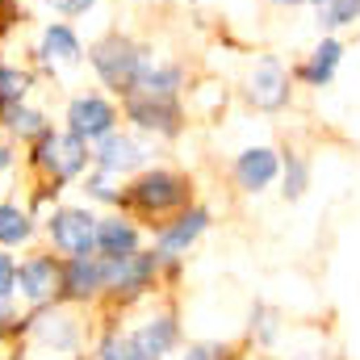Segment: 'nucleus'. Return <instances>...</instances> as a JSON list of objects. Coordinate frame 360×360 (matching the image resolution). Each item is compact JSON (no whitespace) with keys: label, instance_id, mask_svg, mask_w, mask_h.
<instances>
[{"label":"nucleus","instance_id":"obj_24","mask_svg":"<svg viewBox=\"0 0 360 360\" xmlns=\"http://www.w3.org/2000/svg\"><path fill=\"white\" fill-rule=\"evenodd\" d=\"M356 17H360V0H323V8H319L323 25H348Z\"/></svg>","mask_w":360,"mask_h":360},{"label":"nucleus","instance_id":"obj_16","mask_svg":"<svg viewBox=\"0 0 360 360\" xmlns=\"http://www.w3.org/2000/svg\"><path fill=\"white\" fill-rule=\"evenodd\" d=\"M126 252H139V226L122 214H109V218H96V256H126Z\"/></svg>","mask_w":360,"mask_h":360},{"label":"nucleus","instance_id":"obj_29","mask_svg":"<svg viewBox=\"0 0 360 360\" xmlns=\"http://www.w3.org/2000/svg\"><path fill=\"white\" fill-rule=\"evenodd\" d=\"M222 356H226L222 348H214V344H201V348H193L184 360H222Z\"/></svg>","mask_w":360,"mask_h":360},{"label":"nucleus","instance_id":"obj_1","mask_svg":"<svg viewBox=\"0 0 360 360\" xmlns=\"http://www.w3.org/2000/svg\"><path fill=\"white\" fill-rule=\"evenodd\" d=\"M89 164H92V147L63 126H51L42 139L30 143V168L46 184H72V180H80L89 172Z\"/></svg>","mask_w":360,"mask_h":360},{"label":"nucleus","instance_id":"obj_26","mask_svg":"<svg viewBox=\"0 0 360 360\" xmlns=\"http://www.w3.org/2000/svg\"><path fill=\"white\" fill-rule=\"evenodd\" d=\"M96 4H101V0H42V8H46L51 17H63V21H72V17H89Z\"/></svg>","mask_w":360,"mask_h":360},{"label":"nucleus","instance_id":"obj_25","mask_svg":"<svg viewBox=\"0 0 360 360\" xmlns=\"http://www.w3.org/2000/svg\"><path fill=\"white\" fill-rule=\"evenodd\" d=\"M84 193H89V201H101V205H122V193L113 188V176H105V172H96V168H92V176L84 180Z\"/></svg>","mask_w":360,"mask_h":360},{"label":"nucleus","instance_id":"obj_31","mask_svg":"<svg viewBox=\"0 0 360 360\" xmlns=\"http://www.w3.org/2000/svg\"><path fill=\"white\" fill-rule=\"evenodd\" d=\"M272 4H302V0H272Z\"/></svg>","mask_w":360,"mask_h":360},{"label":"nucleus","instance_id":"obj_12","mask_svg":"<svg viewBox=\"0 0 360 360\" xmlns=\"http://www.w3.org/2000/svg\"><path fill=\"white\" fill-rule=\"evenodd\" d=\"M205 226H210V210H201V205L180 210L172 222L160 226V235H155V252H160L164 260H176L180 252H188V248L205 235Z\"/></svg>","mask_w":360,"mask_h":360},{"label":"nucleus","instance_id":"obj_21","mask_svg":"<svg viewBox=\"0 0 360 360\" xmlns=\"http://www.w3.org/2000/svg\"><path fill=\"white\" fill-rule=\"evenodd\" d=\"M34 84H38V76H34L30 68H21V63H4V59H0V117H4L8 109L25 105L30 92H34Z\"/></svg>","mask_w":360,"mask_h":360},{"label":"nucleus","instance_id":"obj_11","mask_svg":"<svg viewBox=\"0 0 360 360\" xmlns=\"http://www.w3.org/2000/svg\"><path fill=\"white\" fill-rule=\"evenodd\" d=\"M105 293V269L101 256H63L59 272V302H89Z\"/></svg>","mask_w":360,"mask_h":360},{"label":"nucleus","instance_id":"obj_17","mask_svg":"<svg viewBox=\"0 0 360 360\" xmlns=\"http://www.w3.org/2000/svg\"><path fill=\"white\" fill-rule=\"evenodd\" d=\"M55 306V302H51ZM51 306H38V314H34V335L46 344V348H55V352H72L76 344H80V331H76V323L68 319V314H59V310H51Z\"/></svg>","mask_w":360,"mask_h":360},{"label":"nucleus","instance_id":"obj_3","mask_svg":"<svg viewBox=\"0 0 360 360\" xmlns=\"http://www.w3.org/2000/svg\"><path fill=\"white\" fill-rule=\"evenodd\" d=\"M122 205L143 218H164V214L188 205V180L168 168H147L122 188Z\"/></svg>","mask_w":360,"mask_h":360},{"label":"nucleus","instance_id":"obj_7","mask_svg":"<svg viewBox=\"0 0 360 360\" xmlns=\"http://www.w3.org/2000/svg\"><path fill=\"white\" fill-rule=\"evenodd\" d=\"M122 113L134 130L143 134H160V139H172L184 126V109L180 101H160V96H139V92H126L122 96Z\"/></svg>","mask_w":360,"mask_h":360},{"label":"nucleus","instance_id":"obj_4","mask_svg":"<svg viewBox=\"0 0 360 360\" xmlns=\"http://www.w3.org/2000/svg\"><path fill=\"white\" fill-rule=\"evenodd\" d=\"M42 231L59 256H96V214L84 205H55Z\"/></svg>","mask_w":360,"mask_h":360},{"label":"nucleus","instance_id":"obj_15","mask_svg":"<svg viewBox=\"0 0 360 360\" xmlns=\"http://www.w3.org/2000/svg\"><path fill=\"white\" fill-rule=\"evenodd\" d=\"M180 89H184V68L180 63H151L139 72L134 89L139 96H160V101H180Z\"/></svg>","mask_w":360,"mask_h":360},{"label":"nucleus","instance_id":"obj_5","mask_svg":"<svg viewBox=\"0 0 360 360\" xmlns=\"http://www.w3.org/2000/svg\"><path fill=\"white\" fill-rule=\"evenodd\" d=\"M117 122H122V113H117V105H113L105 92H80V96H72L68 109H63V130H72V134L84 139L89 147L96 139L113 134Z\"/></svg>","mask_w":360,"mask_h":360},{"label":"nucleus","instance_id":"obj_10","mask_svg":"<svg viewBox=\"0 0 360 360\" xmlns=\"http://www.w3.org/2000/svg\"><path fill=\"white\" fill-rule=\"evenodd\" d=\"M143 164H147V147L134 134H126V130H113V134H105V139L92 143V168L105 172V176H113V180L130 176Z\"/></svg>","mask_w":360,"mask_h":360},{"label":"nucleus","instance_id":"obj_9","mask_svg":"<svg viewBox=\"0 0 360 360\" xmlns=\"http://www.w3.org/2000/svg\"><path fill=\"white\" fill-rule=\"evenodd\" d=\"M59 272L63 260L59 256H46V252H34L17 264V293L38 310V306H51L59 302Z\"/></svg>","mask_w":360,"mask_h":360},{"label":"nucleus","instance_id":"obj_14","mask_svg":"<svg viewBox=\"0 0 360 360\" xmlns=\"http://www.w3.org/2000/svg\"><path fill=\"white\" fill-rule=\"evenodd\" d=\"M276 172H281V160H276L272 147H248V151L235 160V180H239V188H248V193L269 188L272 180H276Z\"/></svg>","mask_w":360,"mask_h":360},{"label":"nucleus","instance_id":"obj_19","mask_svg":"<svg viewBox=\"0 0 360 360\" xmlns=\"http://www.w3.org/2000/svg\"><path fill=\"white\" fill-rule=\"evenodd\" d=\"M134 335V344L147 352L151 360H160V356H168L172 352V344H176V319L172 314H155V319H147L139 331H130Z\"/></svg>","mask_w":360,"mask_h":360},{"label":"nucleus","instance_id":"obj_22","mask_svg":"<svg viewBox=\"0 0 360 360\" xmlns=\"http://www.w3.org/2000/svg\"><path fill=\"white\" fill-rule=\"evenodd\" d=\"M335 63H340V42H335V38H327V42L314 51V59L302 68V76H306L310 84H327V80L335 76Z\"/></svg>","mask_w":360,"mask_h":360},{"label":"nucleus","instance_id":"obj_18","mask_svg":"<svg viewBox=\"0 0 360 360\" xmlns=\"http://www.w3.org/2000/svg\"><path fill=\"white\" fill-rule=\"evenodd\" d=\"M51 126H55V122L46 117V109H38V105H30V101H25V105H17V109H8V113L0 117V130H4L8 139L25 143V147H30L34 139H42Z\"/></svg>","mask_w":360,"mask_h":360},{"label":"nucleus","instance_id":"obj_28","mask_svg":"<svg viewBox=\"0 0 360 360\" xmlns=\"http://www.w3.org/2000/svg\"><path fill=\"white\" fill-rule=\"evenodd\" d=\"M306 193V164L297 155H289L285 164V197H302Z\"/></svg>","mask_w":360,"mask_h":360},{"label":"nucleus","instance_id":"obj_20","mask_svg":"<svg viewBox=\"0 0 360 360\" xmlns=\"http://www.w3.org/2000/svg\"><path fill=\"white\" fill-rule=\"evenodd\" d=\"M34 235H38L34 214H30V210H21L17 201H0V248H4V252L25 248Z\"/></svg>","mask_w":360,"mask_h":360},{"label":"nucleus","instance_id":"obj_13","mask_svg":"<svg viewBox=\"0 0 360 360\" xmlns=\"http://www.w3.org/2000/svg\"><path fill=\"white\" fill-rule=\"evenodd\" d=\"M248 101L256 109H264V113H276V109L289 105V76H285V68L276 59H260L252 68V76H248Z\"/></svg>","mask_w":360,"mask_h":360},{"label":"nucleus","instance_id":"obj_8","mask_svg":"<svg viewBox=\"0 0 360 360\" xmlns=\"http://www.w3.org/2000/svg\"><path fill=\"white\" fill-rule=\"evenodd\" d=\"M34 59H38V68H46L51 76L63 72V68H80V63H84V42H80L76 25L63 21V17H59V21H46L42 34H38V42H34Z\"/></svg>","mask_w":360,"mask_h":360},{"label":"nucleus","instance_id":"obj_23","mask_svg":"<svg viewBox=\"0 0 360 360\" xmlns=\"http://www.w3.org/2000/svg\"><path fill=\"white\" fill-rule=\"evenodd\" d=\"M96 360H151V356H147V352L134 344V335H122V331H113V335H105V340H101Z\"/></svg>","mask_w":360,"mask_h":360},{"label":"nucleus","instance_id":"obj_30","mask_svg":"<svg viewBox=\"0 0 360 360\" xmlns=\"http://www.w3.org/2000/svg\"><path fill=\"white\" fill-rule=\"evenodd\" d=\"M13 160H17V155H13V143H8V134L0 130V172H8V168H13Z\"/></svg>","mask_w":360,"mask_h":360},{"label":"nucleus","instance_id":"obj_2","mask_svg":"<svg viewBox=\"0 0 360 360\" xmlns=\"http://www.w3.org/2000/svg\"><path fill=\"white\" fill-rule=\"evenodd\" d=\"M84 59L92 63V72H96V80L105 84V89L113 92V96H126V92L134 89V80H139V72L147 68V51L134 42V38H126V34H105V38H96L89 51H84Z\"/></svg>","mask_w":360,"mask_h":360},{"label":"nucleus","instance_id":"obj_27","mask_svg":"<svg viewBox=\"0 0 360 360\" xmlns=\"http://www.w3.org/2000/svg\"><path fill=\"white\" fill-rule=\"evenodd\" d=\"M17 297V260L0 248V302Z\"/></svg>","mask_w":360,"mask_h":360},{"label":"nucleus","instance_id":"obj_6","mask_svg":"<svg viewBox=\"0 0 360 360\" xmlns=\"http://www.w3.org/2000/svg\"><path fill=\"white\" fill-rule=\"evenodd\" d=\"M164 264L160 252H126V256H101V269H105V293H117V297H139L155 285V272Z\"/></svg>","mask_w":360,"mask_h":360}]
</instances>
